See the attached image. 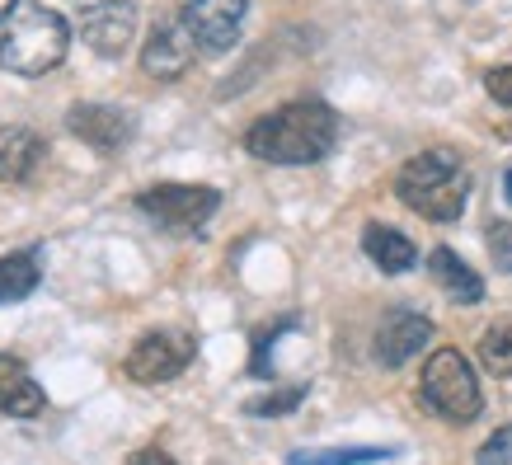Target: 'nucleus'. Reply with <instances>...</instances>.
Masks as SVG:
<instances>
[{
    "mask_svg": "<svg viewBox=\"0 0 512 465\" xmlns=\"http://www.w3.org/2000/svg\"><path fill=\"white\" fill-rule=\"evenodd\" d=\"M339 132V113L325 99H292V104L264 113L259 123H249L245 151L268 165H315L339 146Z\"/></svg>",
    "mask_w": 512,
    "mask_h": 465,
    "instance_id": "obj_1",
    "label": "nucleus"
},
{
    "mask_svg": "<svg viewBox=\"0 0 512 465\" xmlns=\"http://www.w3.org/2000/svg\"><path fill=\"white\" fill-rule=\"evenodd\" d=\"M395 198L409 207V212H419L428 221H456L466 212L470 202V170L466 160L447 146H428L419 151L414 160H404L400 174H395Z\"/></svg>",
    "mask_w": 512,
    "mask_h": 465,
    "instance_id": "obj_2",
    "label": "nucleus"
},
{
    "mask_svg": "<svg viewBox=\"0 0 512 465\" xmlns=\"http://www.w3.org/2000/svg\"><path fill=\"white\" fill-rule=\"evenodd\" d=\"M66 47H71V29L47 5H15L0 19V66L24 80L57 71L66 62Z\"/></svg>",
    "mask_w": 512,
    "mask_h": 465,
    "instance_id": "obj_3",
    "label": "nucleus"
},
{
    "mask_svg": "<svg viewBox=\"0 0 512 465\" xmlns=\"http://www.w3.org/2000/svg\"><path fill=\"white\" fill-rule=\"evenodd\" d=\"M419 395L437 419H447V423H475L484 409L480 376L470 372L466 353H456V348H437V353L423 362Z\"/></svg>",
    "mask_w": 512,
    "mask_h": 465,
    "instance_id": "obj_4",
    "label": "nucleus"
},
{
    "mask_svg": "<svg viewBox=\"0 0 512 465\" xmlns=\"http://www.w3.org/2000/svg\"><path fill=\"white\" fill-rule=\"evenodd\" d=\"M217 207H221V193L207 184H156L146 193H137V212H146L156 226L179 235L202 231Z\"/></svg>",
    "mask_w": 512,
    "mask_h": 465,
    "instance_id": "obj_5",
    "label": "nucleus"
},
{
    "mask_svg": "<svg viewBox=\"0 0 512 465\" xmlns=\"http://www.w3.org/2000/svg\"><path fill=\"white\" fill-rule=\"evenodd\" d=\"M198 357V339L188 329H151L132 343L123 372L137 381V386H165L174 376L184 372L188 362Z\"/></svg>",
    "mask_w": 512,
    "mask_h": 465,
    "instance_id": "obj_6",
    "label": "nucleus"
},
{
    "mask_svg": "<svg viewBox=\"0 0 512 465\" xmlns=\"http://www.w3.org/2000/svg\"><path fill=\"white\" fill-rule=\"evenodd\" d=\"M249 0H179V19L198 38L202 52H231L245 29Z\"/></svg>",
    "mask_w": 512,
    "mask_h": 465,
    "instance_id": "obj_7",
    "label": "nucleus"
},
{
    "mask_svg": "<svg viewBox=\"0 0 512 465\" xmlns=\"http://www.w3.org/2000/svg\"><path fill=\"white\" fill-rule=\"evenodd\" d=\"M137 33V5L132 0H99L80 10V38L99 57H123Z\"/></svg>",
    "mask_w": 512,
    "mask_h": 465,
    "instance_id": "obj_8",
    "label": "nucleus"
},
{
    "mask_svg": "<svg viewBox=\"0 0 512 465\" xmlns=\"http://www.w3.org/2000/svg\"><path fill=\"white\" fill-rule=\"evenodd\" d=\"M198 52L202 47L188 33L184 19H160L156 29H151V38H146V47H141V71L151 80H179L193 66Z\"/></svg>",
    "mask_w": 512,
    "mask_h": 465,
    "instance_id": "obj_9",
    "label": "nucleus"
},
{
    "mask_svg": "<svg viewBox=\"0 0 512 465\" xmlns=\"http://www.w3.org/2000/svg\"><path fill=\"white\" fill-rule=\"evenodd\" d=\"M66 127L76 132L85 146H94L99 155H118L132 141L137 123L127 109H113V104H76L66 113Z\"/></svg>",
    "mask_w": 512,
    "mask_h": 465,
    "instance_id": "obj_10",
    "label": "nucleus"
},
{
    "mask_svg": "<svg viewBox=\"0 0 512 465\" xmlns=\"http://www.w3.org/2000/svg\"><path fill=\"white\" fill-rule=\"evenodd\" d=\"M433 339V320L414 315V310H390L381 329H376V362L381 367H404L414 353H423Z\"/></svg>",
    "mask_w": 512,
    "mask_h": 465,
    "instance_id": "obj_11",
    "label": "nucleus"
},
{
    "mask_svg": "<svg viewBox=\"0 0 512 465\" xmlns=\"http://www.w3.org/2000/svg\"><path fill=\"white\" fill-rule=\"evenodd\" d=\"M43 409H47V395L33 381V372L19 357L0 353V414H10V419H38Z\"/></svg>",
    "mask_w": 512,
    "mask_h": 465,
    "instance_id": "obj_12",
    "label": "nucleus"
},
{
    "mask_svg": "<svg viewBox=\"0 0 512 465\" xmlns=\"http://www.w3.org/2000/svg\"><path fill=\"white\" fill-rule=\"evenodd\" d=\"M43 165V137L33 127H0V184H29Z\"/></svg>",
    "mask_w": 512,
    "mask_h": 465,
    "instance_id": "obj_13",
    "label": "nucleus"
},
{
    "mask_svg": "<svg viewBox=\"0 0 512 465\" xmlns=\"http://www.w3.org/2000/svg\"><path fill=\"white\" fill-rule=\"evenodd\" d=\"M428 273H433V282L451 296V301H461V306H480L484 301V278L456 254V249L437 245L433 254H428Z\"/></svg>",
    "mask_w": 512,
    "mask_h": 465,
    "instance_id": "obj_14",
    "label": "nucleus"
},
{
    "mask_svg": "<svg viewBox=\"0 0 512 465\" xmlns=\"http://www.w3.org/2000/svg\"><path fill=\"white\" fill-rule=\"evenodd\" d=\"M362 254H367L381 273H390V278H400V273H409V268L419 264L414 240L400 231H390V226H381V221H372V226L362 231Z\"/></svg>",
    "mask_w": 512,
    "mask_h": 465,
    "instance_id": "obj_15",
    "label": "nucleus"
},
{
    "mask_svg": "<svg viewBox=\"0 0 512 465\" xmlns=\"http://www.w3.org/2000/svg\"><path fill=\"white\" fill-rule=\"evenodd\" d=\"M38 282H43V249H15V254H5L0 259V306L33 296Z\"/></svg>",
    "mask_w": 512,
    "mask_h": 465,
    "instance_id": "obj_16",
    "label": "nucleus"
},
{
    "mask_svg": "<svg viewBox=\"0 0 512 465\" xmlns=\"http://www.w3.org/2000/svg\"><path fill=\"white\" fill-rule=\"evenodd\" d=\"M395 447H339V451H296L287 456V465H376L390 461Z\"/></svg>",
    "mask_w": 512,
    "mask_h": 465,
    "instance_id": "obj_17",
    "label": "nucleus"
},
{
    "mask_svg": "<svg viewBox=\"0 0 512 465\" xmlns=\"http://www.w3.org/2000/svg\"><path fill=\"white\" fill-rule=\"evenodd\" d=\"M480 362L484 372L512 381V325H489L480 339Z\"/></svg>",
    "mask_w": 512,
    "mask_h": 465,
    "instance_id": "obj_18",
    "label": "nucleus"
},
{
    "mask_svg": "<svg viewBox=\"0 0 512 465\" xmlns=\"http://www.w3.org/2000/svg\"><path fill=\"white\" fill-rule=\"evenodd\" d=\"M301 400H306V386H292V390H278V395H264V400H249L245 409L259 414V419H278V414H292Z\"/></svg>",
    "mask_w": 512,
    "mask_h": 465,
    "instance_id": "obj_19",
    "label": "nucleus"
},
{
    "mask_svg": "<svg viewBox=\"0 0 512 465\" xmlns=\"http://www.w3.org/2000/svg\"><path fill=\"white\" fill-rule=\"evenodd\" d=\"M296 325V315H287V320H278V325H268L259 329V339H254V362H249V372L254 376H273V367H268V348L282 339V329H292Z\"/></svg>",
    "mask_w": 512,
    "mask_h": 465,
    "instance_id": "obj_20",
    "label": "nucleus"
},
{
    "mask_svg": "<svg viewBox=\"0 0 512 465\" xmlns=\"http://www.w3.org/2000/svg\"><path fill=\"white\" fill-rule=\"evenodd\" d=\"M489 254H494V268L498 273H512V221H489Z\"/></svg>",
    "mask_w": 512,
    "mask_h": 465,
    "instance_id": "obj_21",
    "label": "nucleus"
},
{
    "mask_svg": "<svg viewBox=\"0 0 512 465\" xmlns=\"http://www.w3.org/2000/svg\"><path fill=\"white\" fill-rule=\"evenodd\" d=\"M480 465H512V428H498L480 447Z\"/></svg>",
    "mask_w": 512,
    "mask_h": 465,
    "instance_id": "obj_22",
    "label": "nucleus"
},
{
    "mask_svg": "<svg viewBox=\"0 0 512 465\" xmlns=\"http://www.w3.org/2000/svg\"><path fill=\"white\" fill-rule=\"evenodd\" d=\"M484 90H489V99H494V104L512 109V66H494V71L484 76Z\"/></svg>",
    "mask_w": 512,
    "mask_h": 465,
    "instance_id": "obj_23",
    "label": "nucleus"
},
{
    "mask_svg": "<svg viewBox=\"0 0 512 465\" xmlns=\"http://www.w3.org/2000/svg\"><path fill=\"white\" fill-rule=\"evenodd\" d=\"M127 465H179L170 456V451H160V447H146V451H137V456H132V461Z\"/></svg>",
    "mask_w": 512,
    "mask_h": 465,
    "instance_id": "obj_24",
    "label": "nucleus"
},
{
    "mask_svg": "<svg viewBox=\"0 0 512 465\" xmlns=\"http://www.w3.org/2000/svg\"><path fill=\"white\" fill-rule=\"evenodd\" d=\"M503 198L512 202V170H503Z\"/></svg>",
    "mask_w": 512,
    "mask_h": 465,
    "instance_id": "obj_25",
    "label": "nucleus"
},
{
    "mask_svg": "<svg viewBox=\"0 0 512 465\" xmlns=\"http://www.w3.org/2000/svg\"><path fill=\"white\" fill-rule=\"evenodd\" d=\"M15 5H19V0H0V19L10 15V10H15Z\"/></svg>",
    "mask_w": 512,
    "mask_h": 465,
    "instance_id": "obj_26",
    "label": "nucleus"
},
{
    "mask_svg": "<svg viewBox=\"0 0 512 465\" xmlns=\"http://www.w3.org/2000/svg\"><path fill=\"white\" fill-rule=\"evenodd\" d=\"M498 132H503V137H508V141H512V127H498Z\"/></svg>",
    "mask_w": 512,
    "mask_h": 465,
    "instance_id": "obj_27",
    "label": "nucleus"
}]
</instances>
